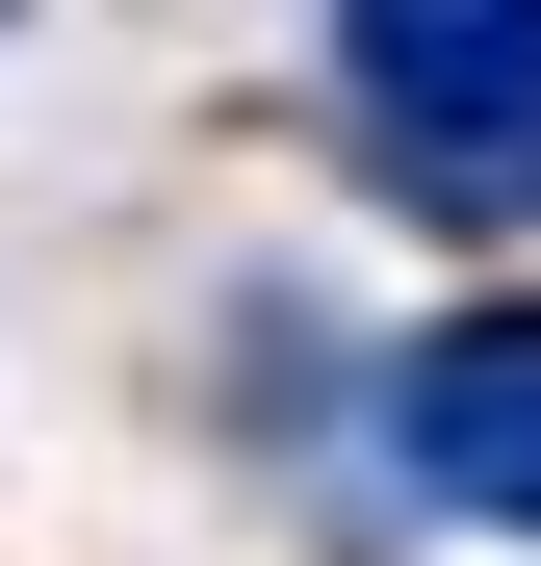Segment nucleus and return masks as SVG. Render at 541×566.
Masks as SVG:
<instances>
[{
	"instance_id": "3",
	"label": "nucleus",
	"mask_w": 541,
	"mask_h": 566,
	"mask_svg": "<svg viewBox=\"0 0 541 566\" xmlns=\"http://www.w3.org/2000/svg\"><path fill=\"white\" fill-rule=\"evenodd\" d=\"M413 27H438V0H335V77H387V52H413Z\"/></svg>"
},
{
	"instance_id": "1",
	"label": "nucleus",
	"mask_w": 541,
	"mask_h": 566,
	"mask_svg": "<svg viewBox=\"0 0 541 566\" xmlns=\"http://www.w3.org/2000/svg\"><path fill=\"white\" fill-rule=\"evenodd\" d=\"M361 155H387V207H438V232H541V0H438V27L361 77Z\"/></svg>"
},
{
	"instance_id": "2",
	"label": "nucleus",
	"mask_w": 541,
	"mask_h": 566,
	"mask_svg": "<svg viewBox=\"0 0 541 566\" xmlns=\"http://www.w3.org/2000/svg\"><path fill=\"white\" fill-rule=\"evenodd\" d=\"M361 438H387V490H413V515L541 541V310H438V335H387Z\"/></svg>"
}]
</instances>
